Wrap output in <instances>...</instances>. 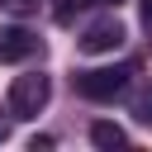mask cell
<instances>
[{
  "label": "cell",
  "instance_id": "5",
  "mask_svg": "<svg viewBox=\"0 0 152 152\" xmlns=\"http://www.w3.org/2000/svg\"><path fill=\"white\" fill-rule=\"evenodd\" d=\"M90 142H95V147H104V152H114V147H124V142H128V133H124L119 124H104V119H100V124H90Z\"/></svg>",
  "mask_w": 152,
  "mask_h": 152
},
{
  "label": "cell",
  "instance_id": "1",
  "mask_svg": "<svg viewBox=\"0 0 152 152\" xmlns=\"http://www.w3.org/2000/svg\"><path fill=\"white\" fill-rule=\"evenodd\" d=\"M48 95H52V81L48 76H38V71L14 76V86H10V114L14 119H38V109L48 104Z\"/></svg>",
  "mask_w": 152,
  "mask_h": 152
},
{
  "label": "cell",
  "instance_id": "7",
  "mask_svg": "<svg viewBox=\"0 0 152 152\" xmlns=\"http://www.w3.org/2000/svg\"><path fill=\"white\" fill-rule=\"evenodd\" d=\"M0 10H10V14H33L38 0H0Z\"/></svg>",
  "mask_w": 152,
  "mask_h": 152
},
{
  "label": "cell",
  "instance_id": "8",
  "mask_svg": "<svg viewBox=\"0 0 152 152\" xmlns=\"http://www.w3.org/2000/svg\"><path fill=\"white\" fill-rule=\"evenodd\" d=\"M48 147H52V138H48V133H38V138L28 142V152H48Z\"/></svg>",
  "mask_w": 152,
  "mask_h": 152
},
{
  "label": "cell",
  "instance_id": "4",
  "mask_svg": "<svg viewBox=\"0 0 152 152\" xmlns=\"http://www.w3.org/2000/svg\"><path fill=\"white\" fill-rule=\"evenodd\" d=\"M38 48H43L38 33H28V28H0V62H28Z\"/></svg>",
  "mask_w": 152,
  "mask_h": 152
},
{
  "label": "cell",
  "instance_id": "10",
  "mask_svg": "<svg viewBox=\"0 0 152 152\" xmlns=\"http://www.w3.org/2000/svg\"><path fill=\"white\" fill-rule=\"evenodd\" d=\"M142 24L152 28V0H142Z\"/></svg>",
  "mask_w": 152,
  "mask_h": 152
},
{
  "label": "cell",
  "instance_id": "12",
  "mask_svg": "<svg viewBox=\"0 0 152 152\" xmlns=\"http://www.w3.org/2000/svg\"><path fill=\"white\" fill-rule=\"evenodd\" d=\"M104 5H124V0H104Z\"/></svg>",
  "mask_w": 152,
  "mask_h": 152
},
{
  "label": "cell",
  "instance_id": "6",
  "mask_svg": "<svg viewBox=\"0 0 152 152\" xmlns=\"http://www.w3.org/2000/svg\"><path fill=\"white\" fill-rule=\"evenodd\" d=\"M86 5H95V0H57V24H71V14Z\"/></svg>",
  "mask_w": 152,
  "mask_h": 152
},
{
  "label": "cell",
  "instance_id": "11",
  "mask_svg": "<svg viewBox=\"0 0 152 152\" xmlns=\"http://www.w3.org/2000/svg\"><path fill=\"white\" fill-rule=\"evenodd\" d=\"M5 138H10V124H5V114H0V142H5Z\"/></svg>",
  "mask_w": 152,
  "mask_h": 152
},
{
  "label": "cell",
  "instance_id": "9",
  "mask_svg": "<svg viewBox=\"0 0 152 152\" xmlns=\"http://www.w3.org/2000/svg\"><path fill=\"white\" fill-rule=\"evenodd\" d=\"M138 119H142V124H152V95L142 100V114H138Z\"/></svg>",
  "mask_w": 152,
  "mask_h": 152
},
{
  "label": "cell",
  "instance_id": "2",
  "mask_svg": "<svg viewBox=\"0 0 152 152\" xmlns=\"http://www.w3.org/2000/svg\"><path fill=\"white\" fill-rule=\"evenodd\" d=\"M128 66H95V71H76L71 76V86L86 95V100H114L124 86H128Z\"/></svg>",
  "mask_w": 152,
  "mask_h": 152
},
{
  "label": "cell",
  "instance_id": "3",
  "mask_svg": "<svg viewBox=\"0 0 152 152\" xmlns=\"http://www.w3.org/2000/svg\"><path fill=\"white\" fill-rule=\"evenodd\" d=\"M124 38H128V33H124L119 19H100V24H90V28L81 33V52H114Z\"/></svg>",
  "mask_w": 152,
  "mask_h": 152
}]
</instances>
